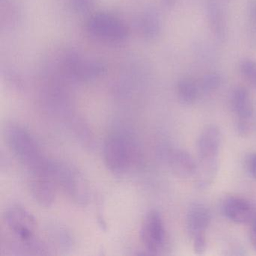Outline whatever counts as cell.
<instances>
[{"instance_id": "1", "label": "cell", "mask_w": 256, "mask_h": 256, "mask_svg": "<svg viewBox=\"0 0 256 256\" xmlns=\"http://www.w3.org/2000/svg\"><path fill=\"white\" fill-rule=\"evenodd\" d=\"M5 138L16 158L28 169L31 176H49L52 160L43 154L29 131L18 124H10L5 130Z\"/></svg>"}, {"instance_id": "2", "label": "cell", "mask_w": 256, "mask_h": 256, "mask_svg": "<svg viewBox=\"0 0 256 256\" xmlns=\"http://www.w3.org/2000/svg\"><path fill=\"white\" fill-rule=\"evenodd\" d=\"M103 158L110 172L124 174L138 162V148L128 133L113 132L104 140Z\"/></svg>"}, {"instance_id": "3", "label": "cell", "mask_w": 256, "mask_h": 256, "mask_svg": "<svg viewBox=\"0 0 256 256\" xmlns=\"http://www.w3.org/2000/svg\"><path fill=\"white\" fill-rule=\"evenodd\" d=\"M50 176L76 203L84 204L89 199V188L83 175L66 163L52 160Z\"/></svg>"}, {"instance_id": "4", "label": "cell", "mask_w": 256, "mask_h": 256, "mask_svg": "<svg viewBox=\"0 0 256 256\" xmlns=\"http://www.w3.org/2000/svg\"><path fill=\"white\" fill-rule=\"evenodd\" d=\"M86 28L90 35L110 42L124 41L128 35L126 25L116 16L107 13H98L90 18Z\"/></svg>"}, {"instance_id": "5", "label": "cell", "mask_w": 256, "mask_h": 256, "mask_svg": "<svg viewBox=\"0 0 256 256\" xmlns=\"http://www.w3.org/2000/svg\"><path fill=\"white\" fill-rule=\"evenodd\" d=\"M4 220L7 227L19 242H28L36 238L35 218L23 206L12 205L8 208L6 211Z\"/></svg>"}, {"instance_id": "6", "label": "cell", "mask_w": 256, "mask_h": 256, "mask_svg": "<svg viewBox=\"0 0 256 256\" xmlns=\"http://www.w3.org/2000/svg\"><path fill=\"white\" fill-rule=\"evenodd\" d=\"M140 239L150 254H158L166 242V230L158 211L152 210L145 216L140 228Z\"/></svg>"}, {"instance_id": "7", "label": "cell", "mask_w": 256, "mask_h": 256, "mask_svg": "<svg viewBox=\"0 0 256 256\" xmlns=\"http://www.w3.org/2000/svg\"><path fill=\"white\" fill-rule=\"evenodd\" d=\"M222 145V133L218 126L209 125L205 127L198 139V160H218Z\"/></svg>"}, {"instance_id": "8", "label": "cell", "mask_w": 256, "mask_h": 256, "mask_svg": "<svg viewBox=\"0 0 256 256\" xmlns=\"http://www.w3.org/2000/svg\"><path fill=\"white\" fill-rule=\"evenodd\" d=\"M205 14L212 36L216 41L224 42L228 36V22L220 0H206Z\"/></svg>"}, {"instance_id": "9", "label": "cell", "mask_w": 256, "mask_h": 256, "mask_svg": "<svg viewBox=\"0 0 256 256\" xmlns=\"http://www.w3.org/2000/svg\"><path fill=\"white\" fill-rule=\"evenodd\" d=\"M223 214L238 224L251 223L256 217V210L250 202L239 197H229L222 205Z\"/></svg>"}, {"instance_id": "10", "label": "cell", "mask_w": 256, "mask_h": 256, "mask_svg": "<svg viewBox=\"0 0 256 256\" xmlns=\"http://www.w3.org/2000/svg\"><path fill=\"white\" fill-rule=\"evenodd\" d=\"M66 70L72 77L80 80H90L101 76L106 67L98 61H85L77 55H70L65 61Z\"/></svg>"}, {"instance_id": "11", "label": "cell", "mask_w": 256, "mask_h": 256, "mask_svg": "<svg viewBox=\"0 0 256 256\" xmlns=\"http://www.w3.org/2000/svg\"><path fill=\"white\" fill-rule=\"evenodd\" d=\"M168 162L173 173L182 179L194 178L197 170V162L191 154L182 150L169 151Z\"/></svg>"}, {"instance_id": "12", "label": "cell", "mask_w": 256, "mask_h": 256, "mask_svg": "<svg viewBox=\"0 0 256 256\" xmlns=\"http://www.w3.org/2000/svg\"><path fill=\"white\" fill-rule=\"evenodd\" d=\"M212 216L209 208L200 203L193 204L188 208L186 216V228L190 238L206 233Z\"/></svg>"}, {"instance_id": "13", "label": "cell", "mask_w": 256, "mask_h": 256, "mask_svg": "<svg viewBox=\"0 0 256 256\" xmlns=\"http://www.w3.org/2000/svg\"><path fill=\"white\" fill-rule=\"evenodd\" d=\"M30 192L34 200L44 208L53 204L56 196V184L48 176H31Z\"/></svg>"}, {"instance_id": "14", "label": "cell", "mask_w": 256, "mask_h": 256, "mask_svg": "<svg viewBox=\"0 0 256 256\" xmlns=\"http://www.w3.org/2000/svg\"><path fill=\"white\" fill-rule=\"evenodd\" d=\"M232 106L240 121L248 122L254 113L252 101L250 92L244 86L235 88L232 94Z\"/></svg>"}, {"instance_id": "15", "label": "cell", "mask_w": 256, "mask_h": 256, "mask_svg": "<svg viewBox=\"0 0 256 256\" xmlns=\"http://www.w3.org/2000/svg\"><path fill=\"white\" fill-rule=\"evenodd\" d=\"M194 184L198 190L208 188L214 182L218 170V160H198Z\"/></svg>"}, {"instance_id": "16", "label": "cell", "mask_w": 256, "mask_h": 256, "mask_svg": "<svg viewBox=\"0 0 256 256\" xmlns=\"http://www.w3.org/2000/svg\"><path fill=\"white\" fill-rule=\"evenodd\" d=\"M140 28L144 36L148 40H155L160 36L162 20L160 13L156 8H149L144 12L140 22Z\"/></svg>"}, {"instance_id": "17", "label": "cell", "mask_w": 256, "mask_h": 256, "mask_svg": "<svg viewBox=\"0 0 256 256\" xmlns=\"http://www.w3.org/2000/svg\"><path fill=\"white\" fill-rule=\"evenodd\" d=\"M200 86L193 79L184 78L179 80L176 86L178 100L185 106H191L196 102L200 94Z\"/></svg>"}, {"instance_id": "18", "label": "cell", "mask_w": 256, "mask_h": 256, "mask_svg": "<svg viewBox=\"0 0 256 256\" xmlns=\"http://www.w3.org/2000/svg\"><path fill=\"white\" fill-rule=\"evenodd\" d=\"M222 77L218 72H210L202 78L200 90L206 94L214 92L221 86Z\"/></svg>"}, {"instance_id": "19", "label": "cell", "mask_w": 256, "mask_h": 256, "mask_svg": "<svg viewBox=\"0 0 256 256\" xmlns=\"http://www.w3.org/2000/svg\"><path fill=\"white\" fill-rule=\"evenodd\" d=\"M239 67L242 77L256 89V60L245 58L240 62Z\"/></svg>"}, {"instance_id": "20", "label": "cell", "mask_w": 256, "mask_h": 256, "mask_svg": "<svg viewBox=\"0 0 256 256\" xmlns=\"http://www.w3.org/2000/svg\"><path fill=\"white\" fill-rule=\"evenodd\" d=\"M54 240L56 242V245L60 248H62L64 250H68L72 245V241L70 233L66 229L62 228H54V230H52Z\"/></svg>"}, {"instance_id": "21", "label": "cell", "mask_w": 256, "mask_h": 256, "mask_svg": "<svg viewBox=\"0 0 256 256\" xmlns=\"http://www.w3.org/2000/svg\"><path fill=\"white\" fill-rule=\"evenodd\" d=\"M193 242V250L197 254H203L206 252L208 242H206V233L199 234L192 238Z\"/></svg>"}, {"instance_id": "22", "label": "cell", "mask_w": 256, "mask_h": 256, "mask_svg": "<svg viewBox=\"0 0 256 256\" xmlns=\"http://www.w3.org/2000/svg\"><path fill=\"white\" fill-rule=\"evenodd\" d=\"M70 2L76 12L84 13L94 7L95 0H70Z\"/></svg>"}, {"instance_id": "23", "label": "cell", "mask_w": 256, "mask_h": 256, "mask_svg": "<svg viewBox=\"0 0 256 256\" xmlns=\"http://www.w3.org/2000/svg\"><path fill=\"white\" fill-rule=\"evenodd\" d=\"M246 167L250 175L256 179V152L248 156L246 160Z\"/></svg>"}, {"instance_id": "24", "label": "cell", "mask_w": 256, "mask_h": 256, "mask_svg": "<svg viewBox=\"0 0 256 256\" xmlns=\"http://www.w3.org/2000/svg\"><path fill=\"white\" fill-rule=\"evenodd\" d=\"M248 13H250V23L252 25L253 29L256 31V1H252L250 4Z\"/></svg>"}, {"instance_id": "25", "label": "cell", "mask_w": 256, "mask_h": 256, "mask_svg": "<svg viewBox=\"0 0 256 256\" xmlns=\"http://www.w3.org/2000/svg\"><path fill=\"white\" fill-rule=\"evenodd\" d=\"M250 224H251L250 242H251L252 246L254 248V251H256V217Z\"/></svg>"}, {"instance_id": "26", "label": "cell", "mask_w": 256, "mask_h": 256, "mask_svg": "<svg viewBox=\"0 0 256 256\" xmlns=\"http://www.w3.org/2000/svg\"><path fill=\"white\" fill-rule=\"evenodd\" d=\"M162 2L166 8H172L176 5V0H162Z\"/></svg>"}]
</instances>
